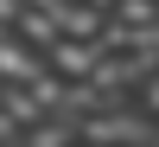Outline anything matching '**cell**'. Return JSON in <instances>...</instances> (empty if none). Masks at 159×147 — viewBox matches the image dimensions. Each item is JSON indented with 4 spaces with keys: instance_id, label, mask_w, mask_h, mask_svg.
<instances>
[{
    "instance_id": "6da1fadb",
    "label": "cell",
    "mask_w": 159,
    "mask_h": 147,
    "mask_svg": "<svg viewBox=\"0 0 159 147\" xmlns=\"http://www.w3.org/2000/svg\"><path fill=\"white\" fill-rule=\"evenodd\" d=\"M13 32H19V38H25V45H32V51H45L51 38H57V19H51L45 7H32V0H25V7L13 13Z\"/></svg>"
},
{
    "instance_id": "7a4b0ae2",
    "label": "cell",
    "mask_w": 159,
    "mask_h": 147,
    "mask_svg": "<svg viewBox=\"0 0 159 147\" xmlns=\"http://www.w3.org/2000/svg\"><path fill=\"white\" fill-rule=\"evenodd\" d=\"M134 109H147V115H159V64H153V71H147V77L134 83Z\"/></svg>"
},
{
    "instance_id": "3957f363",
    "label": "cell",
    "mask_w": 159,
    "mask_h": 147,
    "mask_svg": "<svg viewBox=\"0 0 159 147\" xmlns=\"http://www.w3.org/2000/svg\"><path fill=\"white\" fill-rule=\"evenodd\" d=\"M89 7H102V13H108V7H115V0H89Z\"/></svg>"
}]
</instances>
